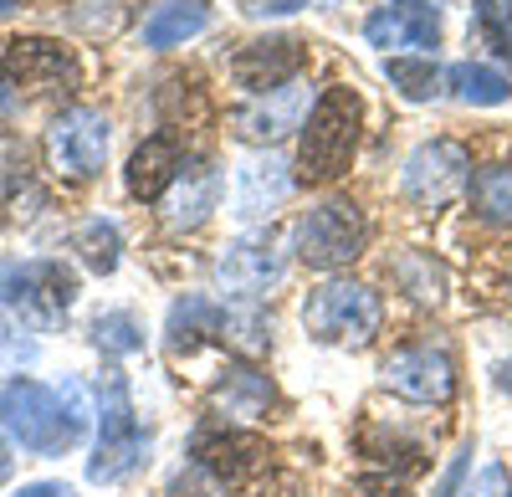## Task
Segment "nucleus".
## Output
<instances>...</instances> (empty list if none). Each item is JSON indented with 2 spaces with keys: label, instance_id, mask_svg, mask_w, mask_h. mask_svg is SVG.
I'll return each instance as SVG.
<instances>
[{
  "label": "nucleus",
  "instance_id": "7",
  "mask_svg": "<svg viewBox=\"0 0 512 497\" xmlns=\"http://www.w3.org/2000/svg\"><path fill=\"white\" fill-rule=\"evenodd\" d=\"M466 180H472V159H466V149L451 144V139H431L405 159V195L415 205H425V211L451 205L466 190Z\"/></svg>",
  "mask_w": 512,
  "mask_h": 497
},
{
  "label": "nucleus",
  "instance_id": "40",
  "mask_svg": "<svg viewBox=\"0 0 512 497\" xmlns=\"http://www.w3.org/2000/svg\"><path fill=\"white\" fill-rule=\"evenodd\" d=\"M497 390H507V395H512V359H502V364H497Z\"/></svg>",
  "mask_w": 512,
  "mask_h": 497
},
{
  "label": "nucleus",
  "instance_id": "41",
  "mask_svg": "<svg viewBox=\"0 0 512 497\" xmlns=\"http://www.w3.org/2000/svg\"><path fill=\"white\" fill-rule=\"evenodd\" d=\"M11 103H16V98H11V88H0V118L11 113Z\"/></svg>",
  "mask_w": 512,
  "mask_h": 497
},
{
  "label": "nucleus",
  "instance_id": "3",
  "mask_svg": "<svg viewBox=\"0 0 512 497\" xmlns=\"http://www.w3.org/2000/svg\"><path fill=\"white\" fill-rule=\"evenodd\" d=\"M379 318H384V303L374 287L364 282H323L308 293L303 303V328L323 344H349V349H364L374 334H379Z\"/></svg>",
  "mask_w": 512,
  "mask_h": 497
},
{
  "label": "nucleus",
  "instance_id": "19",
  "mask_svg": "<svg viewBox=\"0 0 512 497\" xmlns=\"http://www.w3.org/2000/svg\"><path fill=\"white\" fill-rule=\"evenodd\" d=\"M272 400H277L272 380L251 364H226L216 375V385H210V405H216L226 421H262L272 410Z\"/></svg>",
  "mask_w": 512,
  "mask_h": 497
},
{
  "label": "nucleus",
  "instance_id": "16",
  "mask_svg": "<svg viewBox=\"0 0 512 497\" xmlns=\"http://www.w3.org/2000/svg\"><path fill=\"white\" fill-rule=\"evenodd\" d=\"M221 170L210 159H190V164H180V175H175V185L164 190V226L169 231H190V226H200L210 211H216V200H221Z\"/></svg>",
  "mask_w": 512,
  "mask_h": 497
},
{
  "label": "nucleus",
  "instance_id": "13",
  "mask_svg": "<svg viewBox=\"0 0 512 497\" xmlns=\"http://www.w3.org/2000/svg\"><path fill=\"white\" fill-rule=\"evenodd\" d=\"M287 272V257H282V241L272 231H251V236H236L226 246V257L216 267L221 287L231 298H262L267 287H277Z\"/></svg>",
  "mask_w": 512,
  "mask_h": 497
},
{
  "label": "nucleus",
  "instance_id": "42",
  "mask_svg": "<svg viewBox=\"0 0 512 497\" xmlns=\"http://www.w3.org/2000/svg\"><path fill=\"white\" fill-rule=\"evenodd\" d=\"M11 6H16V0H0V16H6V11H11Z\"/></svg>",
  "mask_w": 512,
  "mask_h": 497
},
{
  "label": "nucleus",
  "instance_id": "5",
  "mask_svg": "<svg viewBox=\"0 0 512 497\" xmlns=\"http://www.w3.org/2000/svg\"><path fill=\"white\" fill-rule=\"evenodd\" d=\"M98 451H93V462H88V477L93 482H123V477H134L144 462H149V436L134 416V405H128V385L123 375H108L103 380V405H98Z\"/></svg>",
  "mask_w": 512,
  "mask_h": 497
},
{
  "label": "nucleus",
  "instance_id": "37",
  "mask_svg": "<svg viewBox=\"0 0 512 497\" xmlns=\"http://www.w3.org/2000/svg\"><path fill=\"white\" fill-rule=\"evenodd\" d=\"M16 497H77L67 482H31V487H21Z\"/></svg>",
  "mask_w": 512,
  "mask_h": 497
},
{
  "label": "nucleus",
  "instance_id": "23",
  "mask_svg": "<svg viewBox=\"0 0 512 497\" xmlns=\"http://www.w3.org/2000/svg\"><path fill=\"white\" fill-rule=\"evenodd\" d=\"M472 211L487 226H512V164H487L472 180Z\"/></svg>",
  "mask_w": 512,
  "mask_h": 497
},
{
  "label": "nucleus",
  "instance_id": "26",
  "mask_svg": "<svg viewBox=\"0 0 512 497\" xmlns=\"http://www.w3.org/2000/svg\"><path fill=\"white\" fill-rule=\"evenodd\" d=\"M67 26L77 36L103 41V36H118L128 26V6H123V0H72V6H67Z\"/></svg>",
  "mask_w": 512,
  "mask_h": 497
},
{
  "label": "nucleus",
  "instance_id": "32",
  "mask_svg": "<svg viewBox=\"0 0 512 497\" xmlns=\"http://www.w3.org/2000/svg\"><path fill=\"white\" fill-rule=\"evenodd\" d=\"M246 497H308V487H303V477L297 472H262V477H251L246 482Z\"/></svg>",
  "mask_w": 512,
  "mask_h": 497
},
{
  "label": "nucleus",
  "instance_id": "1",
  "mask_svg": "<svg viewBox=\"0 0 512 497\" xmlns=\"http://www.w3.org/2000/svg\"><path fill=\"white\" fill-rule=\"evenodd\" d=\"M93 405L88 390L77 380H67L62 390H47L41 380H11L0 390V426H6L31 457H62L82 436H88Z\"/></svg>",
  "mask_w": 512,
  "mask_h": 497
},
{
  "label": "nucleus",
  "instance_id": "18",
  "mask_svg": "<svg viewBox=\"0 0 512 497\" xmlns=\"http://www.w3.org/2000/svg\"><path fill=\"white\" fill-rule=\"evenodd\" d=\"M287 195H292V175H287V164H282L277 154H262V159L236 164V216H241V221L272 216Z\"/></svg>",
  "mask_w": 512,
  "mask_h": 497
},
{
  "label": "nucleus",
  "instance_id": "30",
  "mask_svg": "<svg viewBox=\"0 0 512 497\" xmlns=\"http://www.w3.org/2000/svg\"><path fill=\"white\" fill-rule=\"evenodd\" d=\"M31 185V164H26V144L16 134H0V200H16Z\"/></svg>",
  "mask_w": 512,
  "mask_h": 497
},
{
  "label": "nucleus",
  "instance_id": "21",
  "mask_svg": "<svg viewBox=\"0 0 512 497\" xmlns=\"http://www.w3.org/2000/svg\"><path fill=\"white\" fill-rule=\"evenodd\" d=\"M446 82H451V93H456L466 108H497V103L512 98V82H507L497 67H482V62H456V67L446 72Z\"/></svg>",
  "mask_w": 512,
  "mask_h": 497
},
{
  "label": "nucleus",
  "instance_id": "28",
  "mask_svg": "<svg viewBox=\"0 0 512 497\" xmlns=\"http://www.w3.org/2000/svg\"><path fill=\"white\" fill-rule=\"evenodd\" d=\"M384 77H390L410 103H425V98L441 93V67L431 57H390L384 62Z\"/></svg>",
  "mask_w": 512,
  "mask_h": 497
},
{
  "label": "nucleus",
  "instance_id": "4",
  "mask_svg": "<svg viewBox=\"0 0 512 497\" xmlns=\"http://www.w3.org/2000/svg\"><path fill=\"white\" fill-rule=\"evenodd\" d=\"M364 241H369V226L354 200H323L292 226V252L313 272L349 267L354 257H364Z\"/></svg>",
  "mask_w": 512,
  "mask_h": 497
},
{
  "label": "nucleus",
  "instance_id": "6",
  "mask_svg": "<svg viewBox=\"0 0 512 497\" xmlns=\"http://www.w3.org/2000/svg\"><path fill=\"white\" fill-rule=\"evenodd\" d=\"M379 380L390 395H400L410 405H446L456 395V364L436 344H410V349L384 359Z\"/></svg>",
  "mask_w": 512,
  "mask_h": 497
},
{
  "label": "nucleus",
  "instance_id": "12",
  "mask_svg": "<svg viewBox=\"0 0 512 497\" xmlns=\"http://www.w3.org/2000/svg\"><path fill=\"white\" fill-rule=\"evenodd\" d=\"M190 457L200 472H210L221 487H246L251 477L267 472V441L251 431H231V426H210L195 436Z\"/></svg>",
  "mask_w": 512,
  "mask_h": 497
},
{
  "label": "nucleus",
  "instance_id": "36",
  "mask_svg": "<svg viewBox=\"0 0 512 497\" xmlns=\"http://www.w3.org/2000/svg\"><path fill=\"white\" fill-rule=\"evenodd\" d=\"M466 467H472V446H461V451H456V462H451V467L441 472V482L431 487V497H456V487H461Z\"/></svg>",
  "mask_w": 512,
  "mask_h": 497
},
{
  "label": "nucleus",
  "instance_id": "20",
  "mask_svg": "<svg viewBox=\"0 0 512 497\" xmlns=\"http://www.w3.org/2000/svg\"><path fill=\"white\" fill-rule=\"evenodd\" d=\"M175 175H180V144L164 139V134L144 139L134 154H128V170H123L134 200H164V190L175 185Z\"/></svg>",
  "mask_w": 512,
  "mask_h": 497
},
{
  "label": "nucleus",
  "instance_id": "22",
  "mask_svg": "<svg viewBox=\"0 0 512 497\" xmlns=\"http://www.w3.org/2000/svg\"><path fill=\"white\" fill-rule=\"evenodd\" d=\"M210 26L205 6H159L149 21H144V47L164 52V47H185L190 36H200Z\"/></svg>",
  "mask_w": 512,
  "mask_h": 497
},
{
  "label": "nucleus",
  "instance_id": "31",
  "mask_svg": "<svg viewBox=\"0 0 512 497\" xmlns=\"http://www.w3.org/2000/svg\"><path fill=\"white\" fill-rule=\"evenodd\" d=\"M395 277L405 282V293L420 298V303H436V298H441V282H446L441 267H436V262H425V257H405V262L395 267Z\"/></svg>",
  "mask_w": 512,
  "mask_h": 497
},
{
  "label": "nucleus",
  "instance_id": "24",
  "mask_svg": "<svg viewBox=\"0 0 512 497\" xmlns=\"http://www.w3.org/2000/svg\"><path fill=\"white\" fill-rule=\"evenodd\" d=\"M72 252L88 262L98 277H108L113 267H118V257H123V231L113 226V221H103V216H93L88 226H82L77 236H72Z\"/></svg>",
  "mask_w": 512,
  "mask_h": 497
},
{
  "label": "nucleus",
  "instance_id": "38",
  "mask_svg": "<svg viewBox=\"0 0 512 497\" xmlns=\"http://www.w3.org/2000/svg\"><path fill=\"white\" fill-rule=\"evenodd\" d=\"M303 0H251L246 11H256V16H287V11H297Z\"/></svg>",
  "mask_w": 512,
  "mask_h": 497
},
{
  "label": "nucleus",
  "instance_id": "25",
  "mask_svg": "<svg viewBox=\"0 0 512 497\" xmlns=\"http://www.w3.org/2000/svg\"><path fill=\"white\" fill-rule=\"evenodd\" d=\"M364 457H374L384 467H400V472H420L425 467V441L420 436H400V431H384V426H369L364 431Z\"/></svg>",
  "mask_w": 512,
  "mask_h": 497
},
{
  "label": "nucleus",
  "instance_id": "33",
  "mask_svg": "<svg viewBox=\"0 0 512 497\" xmlns=\"http://www.w3.org/2000/svg\"><path fill=\"white\" fill-rule=\"evenodd\" d=\"M349 497H410V487L400 477H390V472H374V477H359L349 487Z\"/></svg>",
  "mask_w": 512,
  "mask_h": 497
},
{
  "label": "nucleus",
  "instance_id": "27",
  "mask_svg": "<svg viewBox=\"0 0 512 497\" xmlns=\"http://www.w3.org/2000/svg\"><path fill=\"white\" fill-rule=\"evenodd\" d=\"M472 21H477V41L512 67V0H472Z\"/></svg>",
  "mask_w": 512,
  "mask_h": 497
},
{
  "label": "nucleus",
  "instance_id": "2",
  "mask_svg": "<svg viewBox=\"0 0 512 497\" xmlns=\"http://www.w3.org/2000/svg\"><path fill=\"white\" fill-rule=\"evenodd\" d=\"M359 129H364V98L354 88H328L308 123H303V144H297V170L313 185H328L349 170V159L359 149Z\"/></svg>",
  "mask_w": 512,
  "mask_h": 497
},
{
  "label": "nucleus",
  "instance_id": "39",
  "mask_svg": "<svg viewBox=\"0 0 512 497\" xmlns=\"http://www.w3.org/2000/svg\"><path fill=\"white\" fill-rule=\"evenodd\" d=\"M11 467H16V457H11V441L0 436V487H6V477H11Z\"/></svg>",
  "mask_w": 512,
  "mask_h": 497
},
{
  "label": "nucleus",
  "instance_id": "11",
  "mask_svg": "<svg viewBox=\"0 0 512 497\" xmlns=\"http://www.w3.org/2000/svg\"><path fill=\"white\" fill-rule=\"evenodd\" d=\"M308 67V47L297 36H262L246 41V47L231 57V82L241 93H277L287 82H297V72Z\"/></svg>",
  "mask_w": 512,
  "mask_h": 497
},
{
  "label": "nucleus",
  "instance_id": "10",
  "mask_svg": "<svg viewBox=\"0 0 512 497\" xmlns=\"http://www.w3.org/2000/svg\"><path fill=\"white\" fill-rule=\"evenodd\" d=\"M164 334H169V349H175V354H190V349H200L205 339H236V344H246L241 334H251L256 344H267V328L256 323V318L226 313L221 303L195 298V293H190V298H180L175 308H169Z\"/></svg>",
  "mask_w": 512,
  "mask_h": 497
},
{
  "label": "nucleus",
  "instance_id": "17",
  "mask_svg": "<svg viewBox=\"0 0 512 497\" xmlns=\"http://www.w3.org/2000/svg\"><path fill=\"white\" fill-rule=\"evenodd\" d=\"M303 98H308V93L297 88V82H287V88L262 93L256 103L236 108V113H231L236 139H241V144H277L282 134L303 129Z\"/></svg>",
  "mask_w": 512,
  "mask_h": 497
},
{
  "label": "nucleus",
  "instance_id": "8",
  "mask_svg": "<svg viewBox=\"0 0 512 497\" xmlns=\"http://www.w3.org/2000/svg\"><path fill=\"white\" fill-rule=\"evenodd\" d=\"M0 72L16 88H31V93H67L77 88V57L52 36H11L6 52H0Z\"/></svg>",
  "mask_w": 512,
  "mask_h": 497
},
{
  "label": "nucleus",
  "instance_id": "9",
  "mask_svg": "<svg viewBox=\"0 0 512 497\" xmlns=\"http://www.w3.org/2000/svg\"><path fill=\"white\" fill-rule=\"evenodd\" d=\"M47 154L62 175L93 180L108 159V118L98 108H67L47 129Z\"/></svg>",
  "mask_w": 512,
  "mask_h": 497
},
{
  "label": "nucleus",
  "instance_id": "29",
  "mask_svg": "<svg viewBox=\"0 0 512 497\" xmlns=\"http://www.w3.org/2000/svg\"><path fill=\"white\" fill-rule=\"evenodd\" d=\"M93 344L103 354H139L144 349V328H139L134 313H103L93 323Z\"/></svg>",
  "mask_w": 512,
  "mask_h": 497
},
{
  "label": "nucleus",
  "instance_id": "14",
  "mask_svg": "<svg viewBox=\"0 0 512 497\" xmlns=\"http://www.w3.org/2000/svg\"><path fill=\"white\" fill-rule=\"evenodd\" d=\"M77 303V277L62 262H21L16 267V287H11V308H21L26 323L52 328L62 323V313Z\"/></svg>",
  "mask_w": 512,
  "mask_h": 497
},
{
  "label": "nucleus",
  "instance_id": "35",
  "mask_svg": "<svg viewBox=\"0 0 512 497\" xmlns=\"http://www.w3.org/2000/svg\"><path fill=\"white\" fill-rule=\"evenodd\" d=\"M175 497H221V482L200 467H190V472L175 477Z\"/></svg>",
  "mask_w": 512,
  "mask_h": 497
},
{
  "label": "nucleus",
  "instance_id": "34",
  "mask_svg": "<svg viewBox=\"0 0 512 497\" xmlns=\"http://www.w3.org/2000/svg\"><path fill=\"white\" fill-rule=\"evenodd\" d=\"M461 497H512V477H507V467H482V477L472 482V487H466Z\"/></svg>",
  "mask_w": 512,
  "mask_h": 497
},
{
  "label": "nucleus",
  "instance_id": "15",
  "mask_svg": "<svg viewBox=\"0 0 512 497\" xmlns=\"http://www.w3.org/2000/svg\"><path fill=\"white\" fill-rule=\"evenodd\" d=\"M364 36L369 47H384V52H400V47H436L441 41V11L436 0H390L379 6L369 21H364Z\"/></svg>",
  "mask_w": 512,
  "mask_h": 497
}]
</instances>
